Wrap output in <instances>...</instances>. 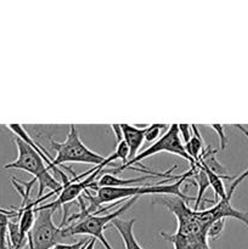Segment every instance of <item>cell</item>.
I'll list each match as a JSON object with an SVG mask.
<instances>
[{
	"label": "cell",
	"mask_w": 248,
	"mask_h": 249,
	"mask_svg": "<svg viewBox=\"0 0 248 249\" xmlns=\"http://www.w3.org/2000/svg\"><path fill=\"white\" fill-rule=\"evenodd\" d=\"M195 167L192 165L191 169L186 172L185 174L181 175L177 181L168 184V181H173V180H162V181L157 182V184H145L141 186H128V187H100L95 195H91L89 191L84 192V201H89L90 209L92 212H99L97 208L101 207L102 204L111 203V202H121L126 201V199L134 198V197H140L142 195H172L174 197H179V198L184 199L185 202H191L194 198L186 196V195L181 194L180 191V186L194 174ZM102 209V208H101Z\"/></svg>",
	"instance_id": "obj_1"
},
{
	"label": "cell",
	"mask_w": 248,
	"mask_h": 249,
	"mask_svg": "<svg viewBox=\"0 0 248 249\" xmlns=\"http://www.w3.org/2000/svg\"><path fill=\"white\" fill-rule=\"evenodd\" d=\"M14 141L17 146L18 155H17L16 160L5 164L4 169L23 170V172L33 175L34 180L38 181L39 185L36 198L43 197V192L45 189H50L55 194H60L63 189L62 182L53 179V175L49 173V167L44 164V160L36 153V151H34L28 143H26L17 136H15Z\"/></svg>",
	"instance_id": "obj_2"
},
{
	"label": "cell",
	"mask_w": 248,
	"mask_h": 249,
	"mask_svg": "<svg viewBox=\"0 0 248 249\" xmlns=\"http://www.w3.org/2000/svg\"><path fill=\"white\" fill-rule=\"evenodd\" d=\"M139 197H134V198L128 199L121 208H118L117 211L112 212V213H106L105 215H97L100 213H105L108 209H111L112 207H114L116 204L122 203V202H116L114 204L106 207V208H102L101 211L96 212L94 214H90V215L85 216V218L80 219L77 223H73L71 225H68L67 228L62 229V236L63 238L71 237V236L75 235H88L90 237L95 238V240L100 241L106 249H113L111 247V245L108 243V241L105 237V229L108 226V224H111L114 219H118L122 214L125 213L129 208L133 207V204H135V202L138 201Z\"/></svg>",
	"instance_id": "obj_3"
},
{
	"label": "cell",
	"mask_w": 248,
	"mask_h": 249,
	"mask_svg": "<svg viewBox=\"0 0 248 249\" xmlns=\"http://www.w3.org/2000/svg\"><path fill=\"white\" fill-rule=\"evenodd\" d=\"M51 147L56 151V157L53 158L55 167H62L66 163H85V164H94L99 167L105 160L104 156L95 153L89 150L82 142L74 124L70 125V133L63 142L51 141Z\"/></svg>",
	"instance_id": "obj_4"
},
{
	"label": "cell",
	"mask_w": 248,
	"mask_h": 249,
	"mask_svg": "<svg viewBox=\"0 0 248 249\" xmlns=\"http://www.w3.org/2000/svg\"><path fill=\"white\" fill-rule=\"evenodd\" d=\"M159 152H168L173 153V155H177L179 157L184 158L187 162H190V164L195 165V162L192 160V158L190 157L186 153V150H185V146L182 143L181 138H180L179 134V128H177V124H172L169 125V129L163 134L159 138V140L156 141L155 143H152L151 146H148L146 150H143L142 152L139 153L134 160H129L125 165H121L119 168H116V169L111 170V173L113 174H118V173L123 172L124 169H130L133 164H138L141 160H146V158L151 157V156H155L156 153Z\"/></svg>",
	"instance_id": "obj_5"
},
{
	"label": "cell",
	"mask_w": 248,
	"mask_h": 249,
	"mask_svg": "<svg viewBox=\"0 0 248 249\" xmlns=\"http://www.w3.org/2000/svg\"><path fill=\"white\" fill-rule=\"evenodd\" d=\"M248 178V169L245 170L241 175H238L230 185V189L226 192L225 198L220 199L219 202H216L212 208L206 209V211H198L196 212L197 219L203 224L204 226H209L213 221L219 220V219H228V218H233L236 220H240L241 223L245 224L248 228V213L245 212H241L238 209L233 208L232 204H231V198H232L233 192L236 191V189L238 187V185L243 181L245 179Z\"/></svg>",
	"instance_id": "obj_6"
},
{
	"label": "cell",
	"mask_w": 248,
	"mask_h": 249,
	"mask_svg": "<svg viewBox=\"0 0 248 249\" xmlns=\"http://www.w3.org/2000/svg\"><path fill=\"white\" fill-rule=\"evenodd\" d=\"M53 208H35V221L29 232L34 249H53L63 240L62 229L53 221Z\"/></svg>",
	"instance_id": "obj_7"
},
{
	"label": "cell",
	"mask_w": 248,
	"mask_h": 249,
	"mask_svg": "<svg viewBox=\"0 0 248 249\" xmlns=\"http://www.w3.org/2000/svg\"><path fill=\"white\" fill-rule=\"evenodd\" d=\"M164 206L172 212L177 220V232L180 235L192 236L196 233L206 231L208 226H204L201 221L197 219L196 211L190 208L184 199L179 197H165L163 199Z\"/></svg>",
	"instance_id": "obj_8"
},
{
	"label": "cell",
	"mask_w": 248,
	"mask_h": 249,
	"mask_svg": "<svg viewBox=\"0 0 248 249\" xmlns=\"http://www.w3.org/2000/svg\"><path fill=\"white\" fill-rule=\"evenodd\" d=\"M177 165L173 167V169H169L165 173H156L153 175H142L140 178H135V179H119V178H116L114 175L111 174H105L104 170H102V177L100 178L99 181L96 182V190L100 189V187H128L130 185H136L140 184V182L146 181L147 179H151V178L159 177L163 178L164 180H179L181 178V175H170L173 173V170L177 169Z\"/></svg>",
	"instance_id": "obj_9"
},
{
	"label": "cell",
	"mask_w": 248,
	"mask_h": 249,
	"mask_svg": "<svg viewBox=\"0 0 248 249\" xmlns=\"http://www.w3.org/2000/svg\"><path fill=\"white\" fill-rule=\"evenodd\" d=\"M7 128H9L10 130H11L12 133H14L15 135L17 136V138H19V139H21V140H23L24 142L28 143V145L31 146V147L33 148L34 151H36V153H38V155L40 156V157L43 158V160L46 162V164H48L49 169H53V173H56V174L60 175L61 182H62V185H67L68 182H70V180H68L67 175H66L65 173L62 172V170H60L57 167H55V165H53V158L51 157V156L49 155V153L46 152V151L44 150V148L41 147L40 145H38V143H36L35 141L32 140L31 136H29L28 133H27V131H26V129L23 128V125H21V124H9V125H7Z\"/></svg>",
	"instance_id": "obj_10"
},
{
	"label": "cell",
	"mask_w": 248,
	"mask_h": 249,
	"mask_svg": "<svg viewBox=\"0 0 248 249\" xmlns=\"http://www.w3.org/2000/svg\"><path fill=\"white\" fill-rule=\"evenodd\" d=\"M160 237L172 242L174 249H211L207 238V230L192 236L180 235L177 232H160Z\"/></svg>",
	"instance_id": "obj_11"
},
{
	"label": "cell",
	"mask_w": 248,
	"mask_h": 249,
	"mask_svg": "<svg viewBox=\"0 0 248 249\" xmlns=\"http://www.w3.org/2000/svg\"><path fill=\"white\" fill-rule=\"evenodd\" d=\"M122 130V138L129 148V160L138 156V151L145 141V131L147 125L143 128H136L130 124H119Z\"/></svg>",
	"instance_id": "obj_12"
},
{
	"label": "cell",
	"mask_w": 248,
	"mask_h": 249,
	"mask_svg": "<svg viewBox=\"0 0 248 249\" xmlns=\"http://www.w3.org/2000/svg\"><path fill=\"white\" fill-rule=\"evenodd\" d=\"M135 219H130V220H122V219H114L109 226L116 229L118 233L121 235L122 240H123L125 249H143L136 241L135 236H134L133 228L135 224Z\"/></svg>",
	"instance_id": "obj_13"
},
{
	"label": "cell",
	"mask_w": 248,
	"mask_h": 249,
	"mask_svg": "<svg viewBox=\"0 0 248 249\" xmlns=\"http://www.w3.org/2000/svg\"><path fill=\"white\" fill-rule=\"evenodd\" d=\"M216 152L218 150H214L211 146H207L204 148L203 152L201 153V157H199V163L203 164L204 167L208 168L212 173L219 175L220 178L225 180H235L237 177H230V175H226V168L216 160ZM198 163V162H197ZM196 164V163H195Z\"/></svg>",
	"instance_id": "obj_14"
},
{
	"label": "cell",
	"mask_w": 248,
	"mask_h": 249,
	"mask_svg": "<svg viewBox=\"0 0 248 249\" xmlns=\"http://www.w3.org/2000/svg\"><path fill=\"white\" fill-rule=\"evenodd\" d=\"M194 167H195V172L194 174L189 178V180H191V181L194 182V184H196L197 186V197L196 199H195L194 211L198 212L201 203H204V202H211L208 201V199H203L204 192H206V190L211 186V184H209L208 177H207V173L204 172L203 168L198 164H195Z\"/></svg>",
	"instance_id": "obj_15"
},
{
	"label": "cell",
	"mask_w": 248,
	"mask_h": 249,
	"mask_svg": "<svg viewBox=\"0 0 248 249\" xmlns=\"http://www.w3.org/2000/svg\"><path fill=\"white\" fill-rule=\"evenodd\" d=\"M192 138L191 140L187 143H185V150L186 153L192 158L195 163L199 162V157H201V153L204 151V145H203V139L201 138V134H199L198 128H197L196 124H192Z\"/></svg>",
	"instance_id": "obj_16"
},
{
	"label": "cell",
	"mask_w": 248,
	"mask_h": 249,
	"mask_svg": "<svg viewBox=\"0 0 248 249\" xmlns=\"http://www.w3.org/2000/svg\"><path fill=\"white\" fill-rule=\"evenodd\" d=\"M122 160V163H123L122 165H125L126 163L129 162V148H128V146H126V143L124 142V140L119 141L118 145H117L116 151H114L111 156H108V157L105 158V160L102 162V164H100L99 167L101 168V169H104L106 165H108L109 163L114 162V160Z\"/></svg>",
	"instance_id": "obj_17"
},
{
	"label": "cell",
	"mask_w": 248,
	"mask_h": 249,
	"mask_svg": "<svg viewBox=\"0 0 248 249\" xmlns=\"http://www.w3.org/2000/svg\"><path fill=\"white\" fill-rule=\"evenodd\" d=\"M196 164L201 165L202 168L204 169V172L207 173V177H208V180H209V184H211V187L213 189L214 194H215V198H225L226 196V190H225V186H224V182H223V178H220L219 175L214 174V173H212L211 170L208 169V168L204 167L203 164H201V163H196Z\"/></svg>",
	"instance_id": "obj_18"
},
{
	"label": "cell",
	"mask_w": 248,
	"mask_h": 249,
	"mask_svg": "<svg viewBox=\"0 0 248 249\" xmlns=\"http://www.w3.org/2000/svg\"><path fill=\"white\" fill-rule=\"evenodd\" d=\"M17 218V211L0 212V249H6L7 229L10 219Z\"/></svg>",
	"instance_id": "obj_19"
},
{
	"label": "cell",
	"mask_w": 248,
	"mask_h": 249,
	"mask_svg": "<svg viewBox=\"0 0 248 249\" xmlns=\"http://www.w3.org/2000/svg\"><path fill=\"white\" fill-rule=\"evenodd\" d=\"M226 219H219V220L213 221L211 225L207 228V238L212 241L218 240L223 233L224 229H225Z\"/></svg>",
	"instance_id": "obj_20"
},
{
	"label": "cell",
	"mask_w": 248,
	"mask_h": 249,
	"mask_svg": "<svg viewBox=\"0 0 248 249\" xmlns=\"http://www.w3.org/2000/svg\"><path fill=\"white\" fill-rule=\"evenodd\" d=\"M168 129H169L168 124H151V125H147L145 131V141L151 142V141L156 140L160 135V131L168 130Z\"/></svg>",
	"instance_id": "obj_21"
},
{
	"label": "cell",
	"mask_w": 248,
	"mask_h": 249,
	"mask_svg": "<svg viewBox=\"0 0 248 249\" xmlns=\"http://www.w3.org/2000/svg\"><path fill=\"white\" fill-rule=\"evenodd\" d=\"M211 128L213 130L216 131V134L219 135V140H220V150H225L226 146H228V136L225 134V129H224V125L221 124H212Z\"/></svg>",
	"instance_id": "obj_22"
},
{
	"label": "cell",
	"mask_w": 248,
	"mask_h": 249,
	"mask_svg": "<svg viewBox=\"0 0 248 249\" xmlns=\"http://www.w3.org/2000/svg\"><path fill=\"white\" fill-rule=\"evenodd\" d=\"M177 128H179L180 138L182 139V141H184L185 143L189 142L192 138L191 125H190V124H177Z\"/></svg>",
	"instance_id": "obj_23"
},
{
	"label": "cell",
	"mask_w": 248,
	"mask_h": 249,
	"mask_svg": "<svg viewBox=\"0 0 248 249\" xmlns=\"http://www.w3.org/2000/svg\"><path fill=\"white\" fill-rule=\"evenodd\" d=\"M89 240H90V238H89ZM89 240H80V241H78V242L72 243V245L58 243V245H56L53 249H80L82 247H84V246L87 245L88 242H89Z\"/></svg>",
	"instance_id": "obj_24"
},
{
	"label": "cell",
	"mask_w": 248,
	"mask_h": 249,
	"mask_svg": "<svg viewBox=\"0 0 248 249\" xmlns=\"http://www.w3.org/2000/svg\"><path fill=\"white\" fill-rule=\"evenodd\" d=\"M95 243H96V240H95V238H92V237H90L89 242H88L87 245L84 246V247H82V249H94Z\"/></svg>",
	"instance_id": "obj_25"
},
{
	"label": "cell",
	"mask_w": 248,
	"mask_h": 249,
	"mask_svg": "<svg viewBox=\"0 0 248 249\" xmlns=\"http://www.w3.org/2000/svg\"><path fill=\"white\" fill-rule=\"evenodd\" d=\"M235 126H237V128L238 129H240V130H242V133L243 134H245V135L246 136H247V138H248V130H247V129H245V128H243V126L242 125H240V124H236V125Z\"/></svg>",
	"instance_id": "obj_26"
},
{
	"label": "cell",
	"mask_w": 248,
	"mask_h": 249,
	"mask_svg": "<svg viewBox=\"0 0 248 249\" xmlns=\"http://www.w3.org/2000/svg\"><path fill=\"white\" fill-rule=\"evenodd\" d=\"M0 212H6V209H2V208H0Z\"/></svg>",
	"instance_id": "obj_27"
},
{
	"label": "cell",
	"mask_w": 248,
	"mask_h": 249,
	"mask_svg": "<svg viewBox=\"0 0 248 249\" xmlns=\"http://www.w3.org/2000/svg\"><path fill=\"white\" fill-rule=\"evenodd\" d=\"M80 249H82V248H80Z\"/></svg>",
	"instance_id": "obj_28"
}]
</instances>
